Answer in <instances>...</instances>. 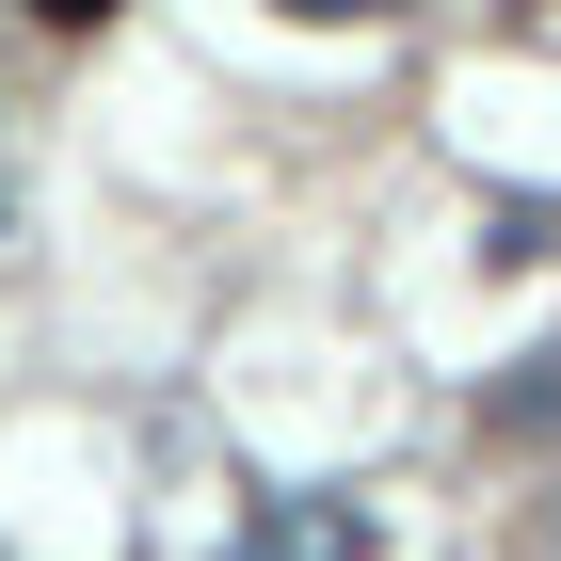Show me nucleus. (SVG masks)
Returning <instances> with one entry per match:
<instances>
[{
    "instance_id": "obj_1",
    "label": "nucleus",
    "mask_w": 561,
    "mask_h": 561,
    "mask_svg": "<svg viewBox=\"0 0 561 561\" xmlns=\"http://www.w3.org/2000/svg\"><path fill=\"white\" fill-rule=\"evenodd\" d=\"M225 561H369V514L353 497H257Z\"/></svg>"
},
{
    "instance_id": "obj_2",
    "label": "nucleus",
    "mask_w": 561,
    "mask_h": 561,
    "mask_svg": "<svg viewBox=\"0 0 561 561\" xmlns=\"http://www.w3.org/2000/svg\"><path fill=\"white\" fill-rule=\"evenodd\" d=\"M497 417H514V433H561V353H529V386L497 401Z\"/></svg>"
},
{
    "instance_id": "obj_3",
    "label": "nucleus",
    "mask_w": 561,
    "mask_h": 561,
    "mask_svg": "<svg viewBox=\"0 0 561 561\" xmlns=\"http://www.w3.org/2000/svg\"><path fill=\"white\" fill-rule=\"evenodd\" d=\"M33 16H48V33H96V16H113V0H33Z\"/></svg>"
},
{
    "instance_id": "obj_4",
    "label": "nucleus",
    "mask_w": 561,
    "mask_h": 561,
    "mask_svg": "<svg viewBox=\"0 0 561 561\" xmlns=\"http://www.w3.org/2000/svg\"><path fill=\"white\" fill-rule=\"evenodd\" d=\"M289 16H386V0H289Z\"/></svg>"
}]
</instances>
